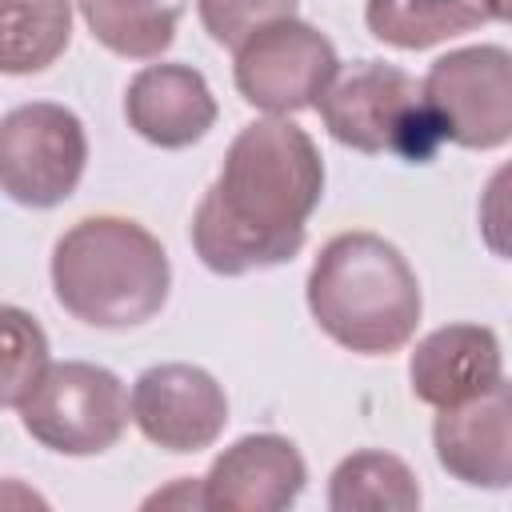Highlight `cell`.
Here are the masks:
<instances>
[{
    "label": "cell",
    "mask_w": 512,
    "mask_h": 512,
    "mask_svg": "<svg viewBox=\"0 0 512 512\" xmlns=\"http://www.w3.org/2000/svg\"><path fill=\"white\" fill-rule=\"evenodd\" d=\"M324 196L316 140L288 116L244 124L192 212V248L216 276H244L288 264L308 236Z\"/></svg>",
    "instance_id": "1"
},
{
    "label": "cell",
    "mask_w": 512,
    "mask_h": 512,
    "mask_svg": "<svg viewBox=\"0 0 512 512\" xmlns=\"http://www.w3.org/2000/svg\"><path fill=\"white\" fill-rule=\"evenodd\" d=\"M484 8H488V16L500 24V20H508V0H480Z\"/></svg>",
    "instance_id": "21"
},
{
    "label": "cell",
    "mask_w": 512,
    "mask_h": 512,
    "mask_svg": "<svg viewBox=\"0 0 512 512\" xmlns=\"http://www.w3.org/2000/svg\"><path fill=\"white\" fill-rule=\"evenodd\" d=\"M420 100L440 144L504 148L512 140V52L504 44L444 52L420 80Z\"/></svg>",
    "instance_id": "6"
},
{
    "label": "cell",
    "mask_w": 512,
    "mask_h": 512,
    "mask_svg": "<svg viewBox=\"0 0 512 512\" xmlns=\"http://www.w3.org/2000/svg\"><path fill=\"white\" fill-rule=\"evenodd\" d=\"M216 116V96L192 64H148L128 80L124 120L152 148H192L212 132Z\"/></svg>",
    "instance_id": "12"
},
{
    "label": "cell",
    "mask_w": 512,
    "mask_h": 512,
    "mask_svg": "<svg viewBox=\"0 0 512 512\" xmlns=\"http://www.w3.org/2000/svg\"><path fill=\"white\" fill-rule=\"evenodd\" d=\"M128 388L124 380L88 360H60L40 372L32 392L20 400L24 432L60 456H100L128 428Z\"/></svg>",
    "instance_id": "5"
},
{
    "label": "cell",
    "mask_w": 512,
    "mask_h": 512,
    "mask_svg": "<svg viewBox=\"0 0 512 512\" xmlns=\"http://www.w3.org/2000/svg\"><path fill=\"white\" fill-rule=\"evenodd\" d=\"M432 420V448L440 468L468 484V488H508L512 484V396L508 380L492 384L488 392L436 408Z\"/></svg>",
    "instance_id": "11"
},
{
    "label": "cell",
    "mask_w": 512,
    "mask_h": 512,
    "mask_svg": "<svg viewBox=\"0 0 512 512\" xmlns=\"http://www.w3.org/2000/svg\"><path fill=\"white\" fill-rule=\"evenodd\" d=\"M172 500H184V504H200V508H204V500H200V484H192V476H180V484H176L172 492H156V496H148V504H172Z\"/></svg>",
    "instance_id": "20"
},
{
    "label": "cell",
    "mask_w": 512,
    "mask_h": 512,
    "mask_svg": "<svg viewBox=\"0 0 512 512\" xmlns=\"http://www.w3.org/2000/svg\"><path fill=\"white\" fill-rule=\"evenodd\" d=\"M328 508L332 512H412L420 508V484L400 456L384 448H360L332 468Z\"/></svg>",
    "instance_id": "16"
},
{
    "label": "cell",
    "mask_w": 512,
    "mask_h": 512,
    "mask_svg": "<svg viewBox=\"0 0 512 512\" xmlns=\"http://www.w3.org/2000/svg\"><path fill=\"white\" fill-rule=\"evenodd\" d=\"M488 8L480 0H368L364 24L368 32L400 52H424L452 36L476 32L488 24Z\"/></svg>",
    "instance_id": "14"
},
{
    "label": "cell",
    "mask_w": 512,
    "mask_h": 512,
    "mask_svg": "<svg viewBox=\"0 0 512 512\" xmlns=\"http://www.w3.org/2000/svg\"><path fill=\"white\" fill-rule=\"evenodd\" d=\"M72 40V0H0V76L52 68Z\"/></svg>",
    "instance_id": "17"
},
{
    "label": "cell",
    "mask_w": 512,
    "mask_h": 512,
    "mask_svg": "<svg viewBox=\"0 0 512 512\" xmlns=\"http://www.w3.org/2000/svg\"><path fill=\"white\" fill-rule=\"evenodd\" d=\"M316 112L336 144L364 156L392 152L408 164H424L440 144L420 100V80L384 60H356L336 72Z\"/></svg>",
    "instance_id": "4"
},
{
    "label": "cell",
    "mask_w": 512,
    "mask_h": 512,
    "mask_svg": "<svg viewBox=\"0 0 512 512\" xmlns=\"http://www.w3.org/2000/svg\"><path fill=\"white\" fill-rule=\"evenodd\" d=\"M412 396L428 408L464 404L504 380L500 336L488 324H444L416 340L408 356Z\"/></svg>",
    "instance_id": "13"
},
{
    "label": "cell",
    "mask_w": 512,
    "mask_h": 512,
    "mask_svg": "<svg viewBox=\"0 0 512 512\" xmlns=\"http://www.w3.org/2000/svg\"><path fill=\"white\" fill-rule=\"evenodd\" d=\"M52 292L88 328L148 324L172 288L164 244L128 216H84L52 248Z\"/></svg>",
    "instance_id": "3"
},
{
    "label": "cell",
    "mask_w": 512,
    "mask_h": 512,
    "mask_svg": "<svg viewBox=\"0 0 512 512\" xmlns=\"http://www.w3.org/2000/svg\"><path fill=\"white\" fill-rule=\"evenodd\" d=\"M48 368V336L40 320L16 304H0V408H20Z\"/></svg>",
    "instance_id": "18"
},
{
    "label": "cell",
    "mask_w": 512,
    "mask_h": 512,
    "mask_svg": "<svg viewBox=\"0 0 512 512\" xmlns=\"http://www.w3.org/2000/svg\"><path fill=\"white\" fill-rule=\"evenodd\" d=\"M296 4L300 0H196V16H200L204 32L212 36V44L236 48L256 28L296 16Z\"/></svg>",
    "instance_id": "19"
},
{
    "label": "cell",
    "mask_w": 512,
    "mask_h": 512,
    "mask_svg": "<svg viewBox=\"0 0 512 512\" xmlns=\"http://www.w3.org/2000/svg\"><path fill=\"white\" fill-rule=\"evenodd\" d=\"M88 164L80 116L52 100H32L0 116V192L20 208L64 204Z\"/></svg>",
    "instance_id": "7"
},
{
    "label": "cell",
    "mask_w": 512,
    "mask_h": 512,
    "mask_svg": "<svg viewBox=\"0 0 512 512\" xmlns=\"http://www.w3.org/2000/svg\"><path fill=\"white\" fill-rule=\"evenodd\" d=\"M308 464L300 448L280 432H248L228 444L208 476H200V500L216 512H280L300 500Z\"/></svg>",
    "instance_id": "10"
},
{
    "label": "cell",
    "mask_w": 512,
    "mask_h": 512,
    "mask_svg": "<svg viewBox=\"0 0 512 512\" xmlns=\"http://www.w3.org/2000/svg\"><path fill=\"white\" fill-rule=\"evenodd\" d=\"M128 412L148 444L172 456H188L220 440L228 424V396L208 368L168 360L136 376Z\"/></svg>",
    "instance_id": "9"
},
{
    "label": "cell",
    "mask_w": 512,
    "mask_h": 512,
    "mask_svg": "<svg viewBox=\"0 0 512 512\" xmlns=\"http://www.w3.org/2000/svg\"><path fill=\"white\" fill-rule=\"evenodd\" d=\"M96 44L124 60H156L172 48L184 0H76Z\"/></svg>",
    "instance_id": "15"
},
{
    "label": "cell",
    "mask_w": 512,
    "mask_h": 512,
    "mask_svg": "<svg viewBox=\"0 0 512 512\" xmlns=\"http://www.w3.org/2000/svg\"><path fill=\"white\" fill-rule=\"evenodd\" d=\"M304 296L320 332L360 356L400 352L424 312L408 256L376 232L332 236L308 268Z\"/></svg>",
    "instance_id": "2"
},
{
    "label": "cell",
    "mask_w": 512,
    "mask_h": 512,
    "mask_svg": "<svg viewBox=\"0 0 512 512\" xmlns=\"http://www.w3.org/2000/svg\"><path fill=\"white\" fill-rule=\"evenodd\" d=\"M232 52L236 92L268 116H296L316 108V100L340 72L336 44L300 16L256 28Z\"/></svg>",
    "instance_id": "8"
}]
</instances>
